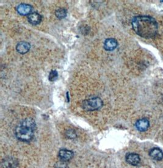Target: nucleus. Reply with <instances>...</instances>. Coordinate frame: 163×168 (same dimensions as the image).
I'll list each match as a JSON object with an SVG mask.
<instances>
[{
  "mask_svg": "<svg viewBox=\"0 0 163 168\" xmlns=\"http://www.w3.org/2000/svg\"><path fill=\"white\" fill-rule=\"evenodd\" d=\"M117 41L114 38H108L104 42V48L108 51L114 50L117 47Z\"/></svg>",
  "mask_w": 163,
  "mask_h": 168,
  "instance_id": "1a4fd4ad",
  "label": "nucleus"
},
{
  "mask_svg": "<svg viewBox=\"0 0 163 168\" xmlns=\"http://www.w3.org/2000/svg\"><path fill=\"white\" fill-rule=\"evenodd\" d=\"M135 126L139 131L145 132L147 130L150 126V123L147 119L142 118L137 120L135 124Z\"/></svg>",
  "mask_w": 163,
  "mask_h": 168,
  "instance_id": "0eeeda50",
  "label": "nucleus"
},
{
  "mask_svg": "<svg viewBox=\"0 0 163 168\" xmlns=\"http://www.w3.org/2000/svg\"><path fill=\"white\" fill-rule=\"evenodd\" d=\"M67 11L64 8H59L55 11V15L59 19H63L67 17Z\"/></svg>",
  "mask_w": 163,
  "mask_h": 168,
  "instance_id": "ddd939ff",
  "label": "nucleus"
},
{
  "mask_svg": "<svg viewBox=\"0 0 163 168\" xmlns=\"http://www.w3.org/2000/svg\"><path fill=\"white\" fill-rule=\"evenodd\" d=\"M56 168H67V165L65 162L61 161V162L57 163L55 166Z\"/></svg>",
  "mask_w": 163,
  "mask_h": 168,
  "instance_id": "dca6fc26",
  "label": "nucleus"
},
{
  "mask_svg": "<svg viewBox=\"0 0 163 168\" xmlns=\"http://www.w3.org/2000/svg\"><path fill=\"white\" fill-rule=\"evenodd\" d=\"M149 155L154 160L161 161L163 159V152L159 148L154 147L149 151Z\"/></svg>",
  "mask_w": 163,
  "mask_h": 168,
  "instance_id": "6e6552de",
  "label": "nucleus"
},
{
  "mask_svg": "<svg viewBox=\"0 0 163 168\" xmlns=\"http://www.w3.org/2000/svg\"><path fill=\"white\" fill-rule=\"evenodd\" d=\"M36 129L35 121L32 118H26L20 122L15 129V135L18 140L29 142L33 140Z\"/></svg>",
  "mask_w": 163,
  "mask_h": 168,
  "instance_id": "f03ea898",
  "label": "nucleus"
},
{
  "mask_svg": "<svg viewBox=\"0 0 163 168\" xmlns=\"http://www.w3.org/2000/svg\"><path fill=\"white\" fill-rule=\"evenodd\" d=\"M127 162L132 166H137L140 163V158L136 153H128L125 156Z\"/></svg>",
  "mask_w": 163,
  "mask_h": 168,
  "instance_id": "39448f33",
  "label": "nucleus"
},
{
  "mask_svg": "<svg viewBox=\"0 0 163 168\" xmlns=\"http://www.w3.org/2000/svg\"><path fill=\"white\" fill-rule=\"evenodd\" d=\"M17 163L15 162L14 159L9 158H6L3 161L2 166L4 168H15Z\"/></svg>",
  "mask_w": 163,
  "mask_h": 168,
  "instance_id": "f8f14e48",
  "label": "nucleus"
},
{
  "mask_svg": "<svg viewBox=\"0 0 163 168\" xmlns=\"http://www.w3.org/2000/svg\"><path fill=\"white\" fill-rule=\"evenodd\" d=\"M131 24L135 33L142 38H153L158 33V25L157 20L152 17H135L132 20Z\"/></svg>",
  "mask_w": 163,
  "mask_h": 168,
  "instance_id": "f257e3e1",
  "label": "nucleus"
},
{
  "mask_svg": "<svg viewBox=\"0 0 163 168\" xmlns=\"http://www.w3.org/2000/svg\"><path fill=\"white\" fill-rule=\"evenodd\" d=\"M28 21L29 23L33 25H39L42 21V16L39 13L34 12H32L29 15H28Z\"/></svg>",
  "mask_w": 163,
  "mask_h": 168,
  "instance_id": "9b49d317",
  "label": "nucleus"
},
{
  "mask_svg": "<svg viewBox=\"0 0 163 168\" xmlns=\"http://www.w3.org/2000/svg\"><path fill=\"white\" fill-rule=\"evenodd\" d=\"M74 154L72 150H68L66 149H61L59 151L58 153V157L60 158L61 161L62 162H67L72 159V158L73 157Z\"/></svg>",
  "mask_w": 163,
  "mask_h": 168,
  "instance_id": "20e7f679",
  "label": "nucleus"
},
{
  "mask_svg": "<svg viewBox=\"0 0 163 168\" xmlns=\"http://www.w3.org/2000/svg\"><path fill=\"white\" fill-rule=\"evenodd\" d=\"M33 8L29 4L22 3L17 7V11L21 15H29L31 13Z\"/></svg>",
  "mask_w": 163,
  "mask_h": 168,
  "instance_id": "423d86ee",
  "label": "nucleus"
},
{
  "mask_svg": "<svg viewBox=\"0 0 163 168\" xmlns=\"http://www.w3.org/2000/svg\"><path fill=\"white\" fill-rule=\"evenodd\" d=\"M31 48V45L28 42H20L16 46V50L20 54H24L28 52Z\"/></svg>",
  "mask_w": 163,
  "mask_h": 168,
  "instance_id": "9d476101",
  "label": "nucleus"
},
{
  "mask_svg": "<svg viewBox=\"0 0 163 168\" xmlns=\"http://www.w3.org/2000/svg\"><path fill=\"white\" fill-rule=\"evenodd\" d=\"M103 101L99 97H94L84 100L83 101V108L86 111H95L100 110L103 107Z\"/></svg>",
  "mask_w": 163,
  "mask_h": 168,
  "instance_id": "7ed1b4c3",
  "label": "nucleus"
},
{
  "mask_svg": "<svg viewBox=\"0 0 163 168\" xmlns=\"http://www.w3.org/2000/svg\"><path fill=\"white\" fill-rule=\"evenodd\" d=\"M65 135H67V137H68V138H69L70 139H73L76 137V132H75V130H72V129L68 130L66 132Z\"/></svg>",
  "mask_w": 163,
  "mask_h": 168,
  "instance_id": "2eb2a0df",
  "label": "nucleus"
},
{
  "mask_svg": "<svg viewBox=\"0 0 163 168\" xmlns=\"http://www.w3.org/2000/svg\"><path fill=\"white\" fill-rule=\"evenodd\" d=\"M58 76V73L56 70H51L50 71V74H49L48 79L49 81L52 82V81H54L57 78Z\"/></svg>",
  "mask_w": 163,
  "mask_h": 168,
  "instance_id": "4468645a",
  "label": "nucleus"
}]
</instances>
